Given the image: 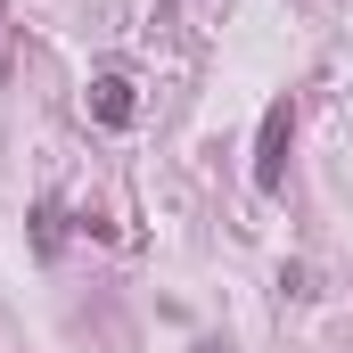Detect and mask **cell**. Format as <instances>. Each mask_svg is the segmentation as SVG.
Returning <instances> with one entry per match:
<instances>
[{"label":"cell","mask_w":353,"mask_h":353,"mask_svg":"<svg viewBox=\"0 0 353 353\" xmlns=\"http://www.w3.org/2000/svg\"><path fill=\"white\" fill-rule=\"evenodd\" d=\"M288 148H296V107L271 99L263 132H255V189H279V181H288Z\"/></svg>","instance_id":"obj_1"},{"label":"cell","mask_w":353,"mask_h":353,"mask_svg":"<svg viewBox=\"0 0 353 353\" xmlns=\"http://www.w3.org/2000/svg\"><path fill=\"white\" fill-rule=\"evenodd\" d=\"M90 115H99V123H132V83H123V74H99V83H90Z\"/></svg>","instance_id":"obj_2"},{"label":"cell","mask_w":353,"mask_h":353,"mask_svg":"<svg viewBox=\"0 0 353 353\" xmlns=\"http://www.w3.org/2000/svg\"><path fill=\"white\" fill-rule=\"evenodd\" d=\"M33 239H41V255H58V205H33Z\"/></svg>","instance_id":"obj_3"},{"label":"cell","mask_w":353,"mask_h":353,"mask_svg":"<svg viewBox=\"0 0 353 353\" xmlns=\"http://www.w3.org/2000/svg\"><path fill=\"white\" fill-rule=\"evenodd\" d=\"M197 353H230V345H214V337H205V345H197Z\"/></svg>","instance_id":"obj_4"}]
</instances>
